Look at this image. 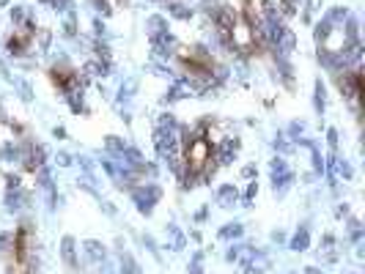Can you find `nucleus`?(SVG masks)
<instances>
[{
	"label": "nucleus",
	"mask_w": 365,
	"mask_h": 274,
	"mask_svg": "<svg viewBox=\"0 0 365 274\" xmlns=\"http://www.w3.org/2000/svg\"><path fill=\"white\" fill-rule=\"evenodd\" d=\"M132 198H135V203H138V208L143 214H151L154 200H159V189H157V186H151V184L132 186Z\"/></svg>",
	"instance_id": "f257e3e1"
},
{
	"label": "nucleus",
	"mask_w": 365,
	"mask_h": 274,
	"mask_svg": "<svg viewBox=\"0 0 365 274\" xmlns=\"http://www.w3.org/2000/svg\"><path fill=\"white\" fill-rule=\"evenodd\" d=\"M291 170L289 167H286V159H272V181H275V192L277 195H283V192H286V186L291 184Z\"/></svg>",
	"instance_id": "f03ea898"
},
{
	"label": "nucleus",
	"mask_w": 365,
	"mask_h": 274,
	"mask_svg": "<svg viewBox=\"0 0 365 274\" xmlns=\"http://www.w3.org/2000/svg\"><path fill=\"white\" fill-rule=\"evenodd\" d=\"M61 255H63V260H66V266H69V269H77L74 239H72V236H66V239H63V244H61Z\"/></svg>",
	"instance_id": "7ed1b4c3"
},
{
	"label": "nucleus",
	"mask_w": 365,
	"mask_h": 274,
	"mask_svg": "<svg viewBox=\"0 0 365 274\" xmlns=\"http://www.w3.org/2000/svg\"><path fill=\"white\" fill-rule=\"evenodd\" d=\"M217 200H220V206H234L236 200H239V192H236V186L225 184L220 192H217Z\"/></svg>",
	"instance_id": "20e7f679"
},
{
	"label": "nucleus",
	"mask_w": 365,
	"mask_h": 274,
	"mask_svg": "<svg viewBox=\"0 0 365 274\" xmlns=\"http://www.w3.org/2000/svg\"><path fill=\"white\" fill-rule=\"evenodd\" d=\"M308 241H310V236H308V228H299V230L294 233V239H291V250H296V252H302V250H308Z\"/></svg>",
	"instance_id": "39448f33"
},
{
	"label": "nucleus",
	"mask_w": 365,
	"mask_h": 274,
	"mask_svg": "<svg viewBox=\"0 0 365 274\" xmlns=\"http://www.w3.org/2000/svg\"><path fill=\"white\" fill-rule=\"evenodd\" d=\"M162 33H168L165 20H162V17H148V36L157 39V36H162Z\"/></svg>",
	"instance_id": "423d86ee"
},
{
	"label": "nucleus",
	"mask_w": 365,
	"mask_h": 274,
	"mask_svg": "<svg viewBox=\"0 0 365 274\" xmlns=\"http://www.w3.org/2000/svg\"><path fill=\"white\" fill-rule=\"evenodd\" d=\"M85 252H88L91 260H104V250L99 241H85Z\"/></svg>",
	"instance_id": "0eeeda50"
},
{
	"label": "nucleus",
	"mask_w": 365,
	"mask_h": 274,
	"mask_svg": "<svg viewBox=\"0 0 365 274\" xmlns=\"http://www.w3.org/2000/svg\"><path fill=\"white\" fill-rule=\"evenodd\" d=\"M121 274H140L135 260L129 258V252H121Z\"/></svg>",
	"instance_id": "6e6552de"
},
{
	"label": "nucleus",
	"mask_w": 365,
	"mask_h": 274,
	"mask_svg": "<svg viewBox=\"0 0 365 274\" xmlns=\"http://www.w3.org/2000/svg\"><path fill=\"white\" fill-rule=\"evenodd\" d=\"M236 236H242V225H236V222H231L220 230V239H236Z\"/></svg>",
	"instance_id": "1a4fd4ad"
},
{
	"label": "nucleus",
	"mask_w": 365,
	"mask_h": 274,
	"mask_svg": "<svg viewBox=\"0 0 365 274\" xmlns=\"http://www.w3.org/2000/svg\"><path fill=\"white\" fill-rule=\"evenodd\" d=\"M168 11H170L173 17H179V20H190V17H193V11H190V8H184V6H179V3L168 6Z\"/></svg>",
	"instance_id": "9d476101"
},
{
	"label": "nucleus",
	"mask_w": 365,
	"mask_h": 274,
	"mask_svg": "<svg viewBox=\"0 0 365 274\" xmlns=\"http://www.w3.org/2000/svg\"><path fill=\"white\" fill-rule=\"evenodd\" d=\"M6 203H8V208H20V206H22V195H20V189H8Z\"/></svg>",
	"instance_id": "9b49d317"
},
{
	"label": "nucleus",
	"mask_w": 365,
	"mask_h": 274,
	"mask_svg": "<svg viewBox=\"0 0 365 274\" xmlns=\"http://www.w3.org/2000/svg\"><path fill=\"white\" fill-rule=\"evenodd\" d=\"M104 145H107V151H113V154H121V151L126 148V145L121 143L118 137H107V143H104Z\"/></svg>",
	"instance_id": "f8f14e48"
},
{
	"label": "nucleus",
	"mask_w": 365,
	"mask_h": 274,
	"mask_svg": "<svg viewBox=\"0 0 365 274\" xmlns=\"http://www.w3.org/2000/svg\"><path fill=\"white\" fill-rule=\"evenodd\" d=\"M316 110L318 113L324 110V85L321 82H316Z\"/></svg>",
	"instance_id": "ddd939ff"
},
{
	"label": "nucleus",
	"mask_w": 365,
	"mask_h": 274,
	"mask_svg": "<svg viewBox=\"0 0 365 274\" xmlns=\"http://www.w3.org/2000/svg\"><path fill=\"white\" fill-rule=\"evenodd\" d=\"M327 143H330L332 159H335V148H338V132H335V129H330V132H327Z\"/></svg>",
	"instance_id": "4468645a"
},
{
	"label": "nucleus",
	"mask_w": 365,
	"mask_h": 274,
	"mask_svg": "<svg viewBox=\"0 0 365 274\" xmlns=\"http://www.w3.org/2000/svg\"><path fill=\"white\" fill-rule=\"evenodd\" d=\"M255 192H258V186H255V181L247 186V192H244V206H250L255 200Z\"/></svg>",
	"instance_id": "2eb2a0df"
},
{
	"label": "nucleus",
	"mask_w": 365,
	"mask_h": 274,
	"mask_svg": "<svg viewBox=\"0 0 365 274\" xmlns=\"http://www.w3.org/2000/svg\"><path fill=\"white\" fill-rule=\"evenodd\" d=\"M63 30H66V36H74V33H77V27H74V17H69V20H66Z\"/></svg>",
	"instance_id": "dca6fc26"
},
{
	"label": "nucleus",
	"mask_w": 365,
	"mask_h": 274,
	"mask_svg": "<svg viewBox=\"0 0 365 274\" xmlns=\"http://www.w3.org/2000/svg\"><path fill=\"white\" fill-rule=\"evenodd\" d=\"M200 260H203V255H195L193 266H190V272H193V274H200V272H203V269H200Z\"/></svg>",
	"instance_id": "f3484780"
},
{
	"label": "nucleus",
	"mask_w": 365,
	"mask_h": 274,
	"mask_svg": "<svg viewBox=\"0 0 365 274\" xmlns=\"http://www.w3.org/2000/svg\"><path fill=\"white\" fill-rule=\"evenodd\" d=\"M91 3H94V8H97V11L110 14V8H107V3H104V0H91Z\"/></svg>",
	"instance_id": "a211bd4d"
},
{
	"label": "nucleus",
	"mask_w": 365,
	"mask_h": 274,
	"mask_svg": "<svg viewBox=\"0 0 365 274\" xmlns=\"http://www.w3.org/2000/svg\"><path fill=\"white\" fill-rule=\"evenodd\" d=\"M338 173H341L343 178H349V176H351V167H349L346 162H338Z\"/></svg>",
	"instance_id": "6ab92c4d"
},
{
	"label": "nucleus",
	"mask_w": 365,
	"mask_h": 274,
	"mask_svg": "<svg viewBox=\"0 0 365 274\" xmlns=\"http://www.w3.org/2000/svg\"><path fill=\"white\" fill-rule=\"evenodd\" d=\"M52 6L63 11V8H69V6H72V0H52Z\"/></svg>",
	"instance_id": "aec40b11"
},
{
	"label": "nucleus",
	"mask_w": 365,
	"mask_h": 274,
	"mask_svg": "<svg viewBox=\"0 0 365 274\" xmlns=\"http://www.w3.org/2000/svg\"><path fill=\"white\" fill-rule=\"evenodd\" d=\"M58 164H63V167H66V164H72L69 154H58Z\"/></svg>",
	"instance_id": "412c9836"
},
{
	"label": "nucleus",
	"mask_w": 365,
	"mask_h": 274,
	"mask_svg": "<svg viewBox=\"0 0 365 274\" xmlns=\"http://www.w3.org/2000/svg\"><path fill=\"white\" fill-rule=\"evenodd\" d=\"M255 176V167L250 164V167H244V178H253Z\"/></svg>",
	"instance_id": "4be33fe9"
},
{
	"label": "nucleus",
	"mask_w": 365,
	"mask_h": 274,
	"mask_svg": "<svg viewBox=\"0 0 365 274\" xmlns=\"http://www.w3.org/2000/svg\"><path fill=\"white\" fill-rule=\"evenodd\" d=\"M308 274H321L318 269H313V266H308Z\"/></svg>",
	"instance_id": "5701e85b"
}]
</instances>
